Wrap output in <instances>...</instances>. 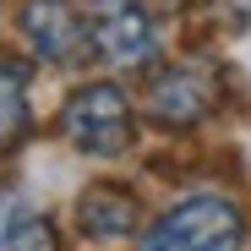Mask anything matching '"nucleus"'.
Returning a JSON list of instances; mask_svg holds the SVG:
<instances>
[{"label": "nucleus", "mask_w": 251, "mask_h": 251, "mask_svg": "<svg viewBox=\"0 0 251 251\" xmlns=\"http://www.w3.org/2000/svg\"><path fill=\"white\" fill-rule=\"evenodd\" d=\"M50 219L22 191H0V251H50Z\"/></svg>", "instance_id": "7"}, {"label": "nucleus", "mask_w": 251, "mask_h": 251, "mask_svg": "<svg viewBox=\"0 0 251 251\" xmlns=\"http://www.w3.org/2000/svg\"><path fill=\"white\" fill-rule=\"evenodd\" d=\"M76 224L88 240H120V235L137 229V202L120 186H88L76 202Z\"/></svg>", "instance_id": "6"}, {"label": "nucleus", "mask_w": 251, "mask_h": 251, "mask_svg": "<svg viewBox=\"0 0 251 251\" xmlns=\"http://www.w3.org/2000/svg\"><path fill=\"white\" fill-rule=\"evenodd\" d=\"M27 120V104H22V71L0 66V142H11Z\"/></svg>", "instance_id": "8"}, {"label": "nucleus", "mask_w": 251, "mask_h": 251, "mask_svg": "<svg viewBox=\"0 0 251 251\" xmlns=\"http://www.w3.org/2000/svg\"><path fill=\"white\" fill-rule=\"evenodd\" d=\"M60 126H66L71 148L109 158V153H126V142H131V104L115 82H88L66 99Z\"/></svg>", "instance_id": "2"}, {"label": "nucleus", "mask_w": 251, "mask_h": 251, "mask_svg": "<svg viewBox=\"0 0 251 251\" xmlns=\"http://www.w3.org/2000/svg\"><path fill=\"white\" fill-rule=\"evenodd\" d=\"M207 99H213V88H207L202 66L164 71V76L153 82V93H148L153 120H164V126H191V120H202V115H207Z\"/></svg>", "instance_id": "5"}, {"label": "nucleus", "mask_w": 251, "mask_h": 251, "mask_svg": "<svg viewBox=\"0 0 251 251\" xmlns=\"http://www.w3.org/2000/svg\"><path fill=\"white\" fill-rule=\"evenodd\" d=\"M17 27L27 38V50L38 60H55V66H82V55L93 50L88 22H82L66 0H22Z\"/></svg>", "instance_id": "3"}, {"label": "nucleus", "mask_w": 251, "mask_h": 251, "mask_svg": "<svg viewBox=\"0 0 251 251\" xmlns=\"http://www.w3.org/2000/svg\"><path fill=\"white\" fill-rule=\"evenodd\" d=\"M240 235V213L224 197H191L180 207H170L137 251H229Z\"/></svg>", "instance_id": "1"}, {"label": "nucleus", "mask_w": 251, "mask_h": 251, "mask_svg": "<svg viewBox=\"0 0 251 251\" xmlns=\"http://www.w3.org/2000/svg\"><path fill=\"white\" fill-rule=\"evenodd\" d=\"M88 38H93V50L109 66H142L153 55V44H158L153 17L137 6V0H104L99 17L88 22Z\"/></svg>", "instance_id": "4"}, {"label": "nucleus", "mask_w": 251, "mask_h": 251, "mask_svg": "<svg viewBox=\"0 0 251 251\" xmlns=\"http://www.w3.org/2000/svg\"><path fill=\"white\" fill-rule=\"evenodd\" d=\"M235 17H240V22H251V0H235Z\"/></svg>", "instance_id": "9"}]
</instances>
